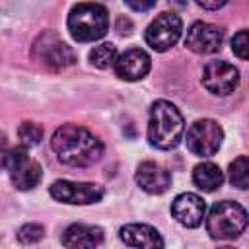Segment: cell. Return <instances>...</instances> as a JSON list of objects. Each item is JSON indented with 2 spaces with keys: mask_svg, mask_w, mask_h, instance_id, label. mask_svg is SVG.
Listing matches in <instances>:
<instances>
[{
  "mask_svg": "<svg viewBox=\"0 0 249 249\" xmlns=\"http://www.w3.org/2000/svg\"><path fill=\"white\" fill-rule=\"evenodd\" d=\"M43 235H45V228L39 224H25L18 231V239L21 243H37L43 239Z\"/></svg>",
  "mask_w": 249,
  "mask_h": 249,
  "instance_id": "44dd1931",
  "label": "cell"
},
{
  "mask_svg": "<svg viewBox=\"0 0 249 249\" xmlns=\"http://www.w3.org/2000/svg\"><path fill=\"white\" fill-rule=\"evenodd\" d=\"M220 249H233V247H220Z\"/></svg>",
  "mask_w": 249,
  "mask_h": 249,
  "instance_id": "4316f807",
  "label": "cell"
},
{
  "mask_svg": "<svg viewBox=\"0 0 249 249\" xmlns=\"http://www.w3.org/2000/svg\"><path fill=\"white\" fill-rule=\"evenodd\" d=\"M51 146L66 165L86 167L95 163L103 154L101 140L80 124H62L51 136Z\"/></svg>",
  "mask_w": 249,
  "mask_h": 249,
  "instance_id": "6da1fadb",
  "label": "cell"
},
{
  "mask_svg": "<svg viewBox=\"0 0 249 249\" xmlns=\"http://www.w3.org/2000/svg\"><path fill=\"white\" fill-rule=\"evenodd\" d=\"M113 66H115V72L121 80L136 82V80H142L150 72L152 60H150L146 51H142L138 47H132V49L124 51L121 56H117Z\"/></svg>",
  "mask_w": 249,
  "mask_h": 249,
  "instance_id": "7c38bea8",
  "label": "cell"
},
{
  "mask_svg": "<svg viewBox=\"0 0 249 249\" xmlns=\"http://www.w3.org/2000/svg\"><path fill=\"white\" fill-rule=\"evenodd\" d=\"M196 4H198L200 8H206V10H218V8L226 6V0H220V2H202V0H198Z\"/></svg>",
  "mask_w": 249,
  "mask_h": 249,
  "instance_id": "d4e9b609",
  "label": "cell"
},
{
  "mask_svg": "<svg viewBox=\"0 0 249 249\" xmlns=\"http://www.w3.org/2000/svg\"><path fill=\"white\" fill-rule=\"evenodd\" d=\"M126 6H128V8H132V10H140V12H144V10L154 8V6H156V2H126Z\"/></svg>",
  "mask_w": 249,
  "mask_h": 249,
  "instance_id": "cb8c5ba5",
  "label": "cell"
},
{
  "mask_svg": "<svg viewBox=\"0 0 249 249\" xmlns=\"http://www.w3.org/2000/svg\"><path fill=\"white\" fill-rule=\"evenodd\" d=\"M51 196L66 204H93L103 196V189L95 183H76L58 179L51 185Z\"/></svg>",
  "mask_w": 249,
  "mask_h": 249,
  "instance_id": "9c48e42d",
  "label": "cell"
},
{
  "mask_svg": "<svg viewBox=\"0 0 249 249\" xmlns=\"http://www.w3.org/2000/svg\"><path fill=\"white\" fill-rule=\"evenodd\" d=\"M247 228V212L239 202L220 200L210 208L206 230L214 239H233Z\"/></svg>",
  "mask_w": 249,
  "mask_h": 249,
  "instance_id": "277c9868",
  "label": "cell"
},
{
  "mask_svg": "<svg viewBox=\"0 0 249 249\" xmlns=\"http://www.w3.org/2000/svg\"><path fill=\"white\" fill-rule=\"evenodd\" d=\"M6 154H8V144H6V136L0 132V169L6 163Z\"/></svg>",
  "mask_w": 249,
  "mask_h": 249,
  "instance_id": "603a6c76",
  "label": "cell"
},
{
  "mask_svg": "<svg viewBox=\"0 0 249 249\" xmlns=\"http://www.w3.org/2000/svg\"><path fill=\"white\" fill-rule=\"evenodd\" d=\"M18 136L23 142V146H35L43 138V128L37 123H21L18 128Z\"/></svg>",
  "mask_w": 249,
  "mask_h": 249,
  "instance_id": "ffe728a7",
  "label": "cell"
},
{
  "mask_svg": "<svg viewBox=\"0 0 249 249\" xmlns=\"http://www.w3.org/2000/svg\"><path fill=\"white\" fill-rule=\"evenodd\" d=\"M115 60H117V47L111 43L97 45L89 51V62L97 68H109L115 64Z\"/></svg>",
  "mask_w": 249,
  "mask_h": 249,
  "instance_id": "ac0fdd59",
  "label": "cell"
},
{
  "mask_svg": "<svg viewBox=\"0 0 249 249\" xmlns=\"http://www.w3.org/2000/svg\"><path fill=\"white\" fill-rule=\"evenodd\" d=\"M224 43V29L206 23V21H195L185 37V47L198 54H212L222 49Z\"/></svg>",
  "mask_w": 249,
  "mask_h": 249,
  "instance_id": "8fae6325",
  "label": "cell"
},
{
  "mask_svg": "<svg viewBox=\"0 0 249 249\" xmlns=\"http://www.w3.org/2000/svg\"><path fill=\"white\" fill-rule=\"evenodd\" d=\"M68 31L80 43L101 39L109 31V14L105 6L93 2L72 6L68 14Z\"/></svg>",
  "mask_w": 249,
  "mask_h": 249,
  "instance_id": "3957f363",
  "label": "cell"
},
{
  "mask_svg": "<svg viewBox=\"0 0 249 249\" xmlns=\"http://www.w3.org/2000/svg\"><path fill=\"white\" fill-rule=\"evenodd\" d=\"M103 241V231L95 226L72 224L62 233V243L66 249H97Z\"/></svg>",
  "mask_w": 249,
  "mask_h": 249,
  "instance_id": "2e32d148",
  "label": "cell"
},
{
  "mask_svg": "<svg viewBox=\"0 0 249 249\" xmlns=\"http://www.w3.org/2000/svg\"><path fill=\"white\" fill-rule=\"evenodd\" d=\"M140 189L150 195H161L171 187V173L156 161H142L134 175Z\"/></svg>",
  "mask_w": 249,
  "mask_h": 249,
  "instance_id": "5bb4252c",
  "label": "cell"
},
{
  "mask_svg": "<svg viewBox=\"0 0 249 249\" xmlns=\"http://www.w3.org/2000/svg\"><path fill=\"white\" fill-rule=\"evenodd\" d=\"M33 58L49 70H62L76 62L74 51L54 33H43L31 47Z\"/></svg>",
  "mask_w": 249,
  "mask_h": 249,
  "instance_id": "5b68a950",
  "label": "cell"
},
{
  "mask_svg": "<svg viewBox=\"0 0 249 249\" xmlns=\"http://www.w3.org/2000/svg\"><path fill=\"white\" fill-rule=\"evenodd\" d=\"M231 51L241 60L247 58V54H249V37H247V31L245 29H241L237 35H233V39H231Z\"/></svg>",
  "mask_w": 249,
  "mask_h": 249,
  "instance_id": "7402d4cb",
  "label": "cell"
},
{
  "mask_svg": "<svg viewBox=\"0 0 249 249\" xmlns=\"http://www.w3.org/2000/svg\"><path fill=\"white\" fill-rule=\"evenodd\" d=\"M193 181L198 189L202 191H216L222 187L224 183V173L222 169L216 165V163H210V161H204V163H198L195 169H193Z\"/></svg>",
  "mask_w": 249,
  "mask_h": 249,
  "instance_id": "e0dca14e",
  "label": "cell"
},
{
  "mask_svg": "<svg viewBox=\"0 0 249 249\" xmlns=\"http://www.w3.org/2000/svg\"><path fill=\"white\" fill-rule=\"evenodd\" d=\"M222 126L212 119H202L191 124L187 130V148L200 158L214 156L222 144Z\"/></svg>",
  "mask_w": 249,
  "mask_h": 249,
  "instance_id": "ba28073f",
  "label": "cell"
},
{
  "mask_svg": "<svg viewBox=\"0 0 249 249\" xmlns=\"http://www.w3.org/2000/svg\"><path fill=\"white\" fill-rule=\"evenodd\" d=\"M239 84V72L233 64L224 60H212L202 70V86L216 95L231 93Z\"/></svg>",
  "mask_w": 249,
  "mask_h": 249,
  "instance_id": "30bf717a",
  "label": "cell"
},
{
  "mask_svg": "<svg viewBox=\"0 0 249 249\" xmlns=\"http://www.w3.org/2000/svg\"><path fill=\"white\" fill-rule=\"evenodd\" d=\"M4 165L10 171V179H12L14 187H18L19 191H29V189L37 187V183L41 181V165L27 156L23 146L12 148L6 154Z\"/></svg>",
  "mask_w": 249,
  "mask_h": 249,
  "instance_id": "52a82bcc",
  "label": "cell"
},
{
  "mask_svg": "<svg viewBox=\"0 0 249 249\" xmlns=\"http://www.w3.org/2000/svg\"><path fill=\"white\" fill-rule=\"evenodd\" d=\"M124 27H126V31L130 33V21L121 18V19H119V33H121V35H124Z\"/></svg>",
  "mask_w": 249,
  "mask_h": 249,
  "instance_id": "484cf974",
  "label": "cell"
},
{
  "mask_svg": "<svg viewBox=\"0 0 249 249\" xmlns=\"http://www.w3.org/2000/svg\"><path fill=\"white\" fill-rule=\"evenodd\" d=\"M121 239L136 249H163L160 231L148 224H126L121 228Z\"/></svg>",
  "mask_w": 249,
  "mask_h": 249,
  "instance_id": "9a60e30c",
  "label": "cell"
},
{
  "mask_svg": "<svg viewBox=\"0 0 249 249\" xmlns=\"http://www.w3.org/2000/svg\"><path fill=\"white\" fill-rule=\"evenodd\" d=\"M181 29H183V21H181V18L177 14H173V12H161L146 27L144 39H146V43L154 51L163 53V51H169L171 47H175V43L181 37Z\"/></svg>",
  "mask_w": 249,
  "mask_h": 249,
  "instance_id": "8992f818",
  "label": "cell"
},
{
  "mask_svg": "<svg viewBox=\"0 0 249 249\" xmlns=\"http://www.w3.org/2000/svg\"><path fill=\"white\" fill-rule=\"evenodd\" d=\"M230 183L237 189L249 187V161L247 156H239L230 163Z\"/></svg>",
  "mask_w": 249,
  "mask_h": 249,
  "instance_id": "d6986e66",
  "label": "cell"
},
{
  "mask_svg": "<svg viewBox=\"0 0 249 249\" xmlns=\"http://www.w3.org/2000/svg\"><path fill=\"white\" fill-rule=\"evenodd\" d=\"M183 132L185 121L179 109L165 99L156 101L148 119V142L158 150H173L183 140Z\"/></svg>",
  "mask_w": 249,
  "mask_h": 249,
  "instance_id": "7a4b0ae2",
  "label": "cell"
},
{
  "mask_svg": "<svg viewBox=\"0 0 249 249\" xmlns=\"http://www.w3.org/2000/svg\"><path fill=\"white\" fill-rule=\"evenodd\" d=\"M206 212L204 200L195 193H183L171 202V216L185 228H198Z\"/></svg>",
  "mask_w": 249,
  "mask_h": 249,
  "instance_id": "4fadbf2b",
  "label": "cell"
}]
</instances>
